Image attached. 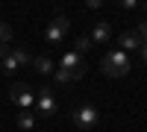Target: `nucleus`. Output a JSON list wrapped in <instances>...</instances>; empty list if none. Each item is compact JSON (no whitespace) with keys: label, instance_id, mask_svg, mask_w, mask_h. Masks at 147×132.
Segmentation results:
<instances>
[{"label":"nucleus","instance_id":"9","mask_svg":"<svg viewBox=\"0 0 147 132\" xmlns=\"http://www.w3.org/2000/svg\"><path fill=\"white\" fill-rule=\"evenodd\" d=\"M91 44H109L112 41V23L109 21H97L94 27H91Z\"/></svg>","mask_w":147,"mask_h":132},{"label":"nucleus","instance_id":"7","mask_svg":"<svg viewBox=\"0 0 147 132\" xmlns=\"http://www.w3.org/2000/svg\"><path fill=\"white\" fill-rule=\"evenodd\" d=\"M100 123V112L94 109V106H80L77 112H74V126L77 129H94Z\"/></svg>","mask_w":147,"mask_h":132},{"label":"nucleus","instance_id":"4","mask_svg":"<svg viewBox=\"0 0 147 132\" xmlns=\"http://www.w3.org/2000/svg\"><path fill=\"white\" fill-rule=\"evenodd\" d=\"M35 109H38V115L41 117H53L56 112H59V100H56V94H53V88H41V91H35Z\"/></svg>","mask_w":147,"mask_h":132},{"label":"nucleus","instance_id":"1","mask_svg":"<svg viewBox=\"0 0 147 132\" xmlns=\"http://www.w3.org/2000/svg\"><path fill=\"white\" fill-rule=\"evenodd\" d=\"M85 70V59L77 53V50H68L62 59H59V70H56V82H77Z\"/></svg>","mask_w":147,"mask_h":132},{"label":"nucleus","instance_id":"14","mask_svg":"<svg viewBox=\"0 0 147 132\" xmlns=\"http://www.w3.org/2000/svg\"><path fill=\"white\" fill-rule=\"evenodd\" d=\"M136 32H138V38H141V41H147V21H141V23H138Z\"/></svg>","mask_w":147,"mask_h":132},{"label":"nucleus","instance_id":"2","mask_svg":"<svg viewBox=\"0 0 147 132\" xmlns=\"http://www.w3.org/2000/svg\"><path fill=\"white\" fill-rule=\"evenodd\" d=\"M100 68H103V74H106V76H115V79H121V76H127L129 70H132V59H129V53L109 50V53L103 56Z\"/></svg>","mask_w":147,"mask_h":132},{"label":"nucleus","instance_id":"5","mask_svg":"<svg viewBox=\"0 0 147 132\" xmlns=\"http://www.w3.org/2000/svg\"><path fill=\"white\" fill-rule=\"evenodd\" d=\"M24 65H30V53L24 50V47H12L9 56L0 59V70H3V74H15V70L24 68Z\"/></svg>","mask_w":147,"mask_h":132},{"label":"nucleus","instance_id":"3","mask_svg":"<svg viewBox=\"0 0 147 132\" xmlns=\"http://www.w3.org/2000/svg\"><path fill=\"white\" fill-rule=\"evenodd\" d=\"M68 29H71V21H68L65 15H56L50 23H47V29H44V41L50 44V47L62 44V41H65V35H68Z\"/></svg>","mask_w":147,"mask_h":132},{"label":"nucleus","instance_id":"15","mask_svg":"<svg viewBox=\"0 0 147 132\" xmlns=\"http://www.w3.org/2000/svg\"><path fill=\"white\" fill-rule=\"evenodd\" d=\"M138 53H141V62L147 65V41H141V50H138Z\"/></svg>","mask_w":147,"mask_h":132},{"label":"nucleus","instance_id":"11","mask_svg":"<svg viewBox=\"0 0 147 132\" xmlns=\"http://www.w3.org/2000/svg\"><path fill=\"white\" fill-rule=\"evenodd\" d=\"M32 68L38 70L41 76H44V74H53V59H50V56H38V59H32Z\"/></svg>","mask_w":147,"mask_h":132},{"label":"nucleus","instance_id":"13","mask_svg":"<svg viewBox=\"0 0 147 132\" xmlns=\"http://www.w3.org/2000/svg\"><path fill=\"white\" fill-rule=\"evenodd\" d=\"M9 38H12V27L6 21H0V44H9Z\"/></svg>","mask_w":147,"mask_h":132},{"label":"nucleus","instance_id":"17","mask_svg":"<svg viewBox=\"0 0 147 132\" xmlns=\"http://www.w3.org/2000/svg\"><path fill=\"white\" fill-rule=\"evenodd\" d=\"M9 50H12L9 44H0V59H6V56H9Z\"/></svg>","mask_w":147,"mask_h":132},{"label":"nucleus","instance_id":"10","mask_svg":"<svg viewBox=\"0 0 147 132\" xmlns=\"http://www.w3.org/2000/svg\"><path fill=\"white\" fill-rule=\"evenodd\" d=\"M18 126H21L24 132H30V129L35 126V115H32L30 109H21V112H18Z\"/></svg>","mask_w":147,"mask_h":132},{"label":"nucleus","instance_id":"16","mask_svg":"<svg viewBox=\"0 0 147 132\" xmlns=\"http://www.w3.org/2000/svg\"><path fill=\"white\" fill-rule=\"evenodd\" d=\"M103 3H100V0H88V3H85V9H100Z\"/></svg>","mask_w":147,"mask_h":132},{"label":"nucleus","instance_id":"8","mask_svg":"<svg viewBox=\"0 0 147 132\" xmlns=\"http://www.w3.org/2000/svg\"><path fill=\"white\" fill-rule=\"evenodd\" d=\"M118 50L121 53H132V50H141V38L136 29H124L118 35Z\"/></svg>","mask_w":147,"mask_h":132},{"label":"nucleus","instance_id":"6","mask_svg":"<svg viewBox=\"0 0 147 132\" xmlns=\"http://www.w3.org/2000/svg\"><path fill=\"white\" fill-rule=\"evenodd\" d=\"M9 100L18 106V109H30V106L35 103V94H32V88L27 85V82H15V85L9 88Z\"/></svg>","mask_w":147,"mask_h":132},{"label":"nucleus","instance_id":"12","mask_svg":"<svg viewBox=\"0 0 147 132\" xmlns=\"http://www.w3.org/2000/svg\"><path fill=\"white\" fill-rule=\"evenodd\" d=\"M88 50H91V38H88V35H80V38H77V53L85 56Z\"/></svg>","mask_w":147,"mask_h":132}]
</instances>
